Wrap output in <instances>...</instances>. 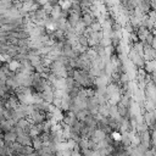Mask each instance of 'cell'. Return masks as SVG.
Instances as JSON below:
<instances>
[{"mask_svg": "<svg viewBox=\"0 0 156 156\" xmlns=\"http://www.w3.org/2000/svg\"><path fill=\"white\" fill-rule=\"evenodd\" d=\"M92 28H93V31H95V32H99V31H103V25H101V22L97 19L93 23H92V26H90Z\"/></svg>", "mask_w": 156, "mask_h": 156, "instance_id": "2", "label": "cell"}, {"mask_svg": "<svg viewBox=\"0 0 156 156\" xmlns=\"http://www.w3.org/2000/svg\"><path fill=\"white\" fill-rule=\"evenodd\" d=\"M154 39H155V36H154V33L150 31V32L148 33V36H146V39H145V42H144V43H148V44L152 45V44H154Z\"/></svg>", "mask_w": 156, "mask_h": 156, "instance_id": "5", "label": "cell"}, {"mask_svg": "<svg viewBox=\"0 0 156 156\" xmlns=\"http://www.w3.org/2000/svg\"><path fill=\"white\" fill-rule=\"evenodd\" d=\"M111 137H112V139L115 141H121L122 140V133H121V131H112Z\"/></svg>", "mask_w": 156, "mask_h": 156, "instance_id": "3", "label": "cell"}, {"mask_svg": "<svg viewBox=\"0 0 156 156\" xmlns=\"http://www.w3.org/2000/svg\"><path fill=\"white\" fill-rule=\"evenodd\" d=\"M88 38L89 37H86L84 34H81V36H78V42H80V44L83 45V46H89L88 45Z\"/></svg>", "mask_w": 156, "mask_h": 156, "instance_id": "4", "label": "cell"}, {"mask_svg": "<svg viewBox=\"0 0 156 156\" xmlns=\"http://www.w3.org/2000/svg\"><path fill=\"white\" fill-rule=\"evenodd\" d=\"M60 5H61L62 10H71L73 6V2H71V0H63Z\"/></svg>", "mask_w": 156, "mask_h": 156, "instance_id": "1", "label": "cell"}]
</instances>
